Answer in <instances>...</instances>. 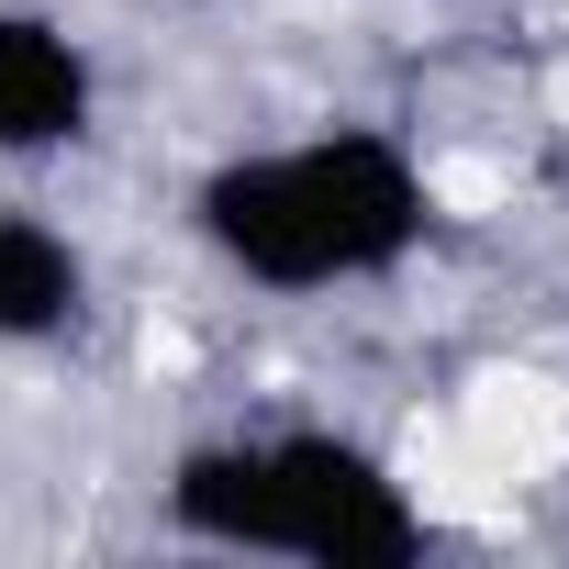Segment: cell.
I'll use <instances>...</instances> for the list:
<instances>
[{"mask_svg": "<svg viewBox=\"0 0 569 569\" xmlns=\"http://www.w3.org/2000/svg\"><path fill=\"white\" fill-rule=\"evenodd\" d=\"M190 234L246 291L313 302V291H369L413 268L436 234V179L391 123H325L291 146H234L190 179Z\"/></svg>", "mask_w": 569, "mask_h": 569, "instance_id": "cell-1", "label": "cell"}, {"mask_svg": "<svg viewBox=\"0 0 569 569\" xmlns=\"http://www.w3.org/2000/svg\"><path fill=\"white\" fill-rule=\"evenodd\" d=\"M168 536L212 558H302V569H413L425 502L347 425H246L168 458Z\"/></svg>", "mask_w": 569, "mask_h": 569, "instance_id": "cell-2", "label": "cell"}, {"mask_svg": "<svg viewBox=\"0 0 569 569\" xmlns=\"http://www.w3.org/2000/svg\"><path fill=\"white\" fill-rule=\"evenodd\" d=\"M101 123V57L34 12V0H0V157H68Z\"/></svg>", "mask_w": 569, "mask_h": 569, "instance_id": "cell-3", "label": "cell"}, {"mask_svg": "<svg viewBox=\"0 0 569 569\" xmlns=\"http://www.w3.org/2000/svg\"><path fill=\"white\" fill-rule=\"evenodd\" d=\"M90 325V246L46 212H0V347H68Z\"/></svg>", "mask_w": 569, "mask_h": 569, "instance_id": "cell-4", "label": "cell"}, {"mask_svg": "<svg viewBox=\"0 0 569 569\" xmlns=\"http://www.w3.org/2000/svg\"><path fill=\"white\" fill-rule=\"evenodd\" d=\"M179 12H201V0H179Z\"/></svg>", "mask_w": 569, "mask_h": 569, "instance_id": "cell-5", "label": "cell"}, {"mask_svg": "<svg viewBox=\"0 0 569 569\" xmlns=\"http://www.w3.org/2000/svg\"><path fill=\"white\" fill-rule=\"evenodd\" d=\"M547 12H569V0H547Z\"/></svg>", "mask_w": 569, "mask_h": 569, "instance_id": "cell-6", "label": "cell"}]
</instances>
